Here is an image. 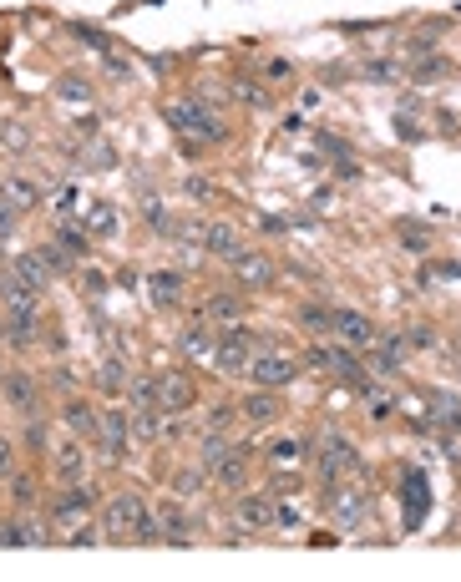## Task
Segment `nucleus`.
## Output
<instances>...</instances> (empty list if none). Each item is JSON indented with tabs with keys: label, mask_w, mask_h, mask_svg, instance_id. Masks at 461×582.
<instances>
[{
	"label": "nucleus",
	"mask_w": 461,
	"mask_h": 582,
	"mask_svg": "<svg viewBox=\"0 0 461 582\" xmlns=\"http://www.w3.org/2000/svg\"><path fill=\"white\" fill-rule=\"evenodd\" d=\"M208 476H213L218 486H228V491H244V486H249V451H244V446H228V456H223L218 466H208Z\"/></svg>",
	"instance_id": "obj_24"
},
{
	"label": "nucleus",
	"mask_w": 461,
	"mask_h": 582,
	"mask_svg": "<svg viewBox=\"0 0 461 582\" xmlns=\"http://www.w3.org/2000/svg\"><path fill=\"white\" fill-rule=\"evenodd\" d=\"M11 269L21 274V284L26 289H36V294H46L51 289V279H56V269H51V259L41 254V248H21V254L11 259Z\"/></svg>",
	"instance_id": "obj_19"
},
{
	"label": "nucleus",
	"mask_w": 461,
	"mask_h": 582,
	"mask_svg": "<svg viewBox=\"0 0 461 582\" xmlns=\"http://www.w3.org/2000/svg\"><path fill=\"white\" fill-rule=\"evenodd\" d=\"M127 395H132V410H158V375H132Z\"/></svg>",
	"instance_id": "obj_33"
},
{
	"label": "nucleus",
	"mask_w": 461,
	"mask_h": 582,
	"mask_svg": "<svg viewBox=\"0 0 461 582\" xmlns=\"http://www.w3.org/2000/svg\"><path fill=\"white\" fill-rule=\"evenodd\" d=\"M401 243L411 248V254H431V233H421L416 223H401Z\"/></svg>",
	"instance_id": "obj_43"
},
{
	"label": "nucleus",
	"mask_w": 461,
	"mask_h": 582,
	"mask_svg": "<svg viewBox=\"0 0 461 582\" xmlns=\"http://www.w3.org/2000/svg\"><path fill=\"white\" fill-rule=\"evenodd\" d=\"M203 254H213V259H239L244 254V238H239V228L234 223H228V218H213V223H203Z\"/></svg>",
	"instance_id": "obj_17"
},
{
	"label": "nucleus",
	"mask_w": 461,
	"mask_h": 582,
	"mask_svg": "<svg viewBox=\"0 0 461 582\" xmlns=\"http://www.w3.org/2000/svg\"><path fill=\"white\" fill-rule=\"evenodd\" d=\"M87 294H107V279L97 269H87Z\"/></svg>",
	"instance_id": "obj_48"
},
{
	"label": "nucleus",
	"mask_w": 461,
	"mask_h": 582,
	"mask_svg": "<svg viewBox=\"0 0 461 582\" xmlns=\"http://www.w3.org/2000/svg\"><path fill=\"white\" fill-rule=\"evenodd\" d=\"M16 223H21V208H16L11 198H0V238H11Z\"/></svg>",
	"instance_id": "obj_45"
},
{
	"label": "nucleus",
	"mask_w": 461,
	"mask_h": 582,
	"mask_svg": "<svg viewBox=\"0 0 461 582\" xmlns=\"http://www.w3.org/2000/svg\"><path fill=\"white\" fill-rule=\"evenodd\" d=\"M228 269H234V284H239L244 294H254V289H274V279H279L274 254H264V248H244L239 259H228Z\"/></svg>",
	"instance_id": "obj_8"
},
{
	"label": "nucleus",
	"mask_w": 461,
	"mask_h": 582,
	"mask_svg": "<svg viewBox=\"0 0 461 582\" xmlns=\"http://www.w3.org/2000/svg\"><path fill=\"white\" fill-rule=\"evenodd\" d=\"M26 451L31 456H51V426H46V415H26Z\"/></svg>",
	"instance_id": "obj_35"
},
{
	"label": "nucleus",
	"mask_w": 461,
	"mask_h": 582,
	"mask_svg": "<svg viewBox=\"0 0 461 582\" xmlns=\"http://www.w3.org/2000/svg\"><path fill=\"white\" fill-rule=\"evenodd\" d=\"M183 269H152L147 274V299H152V309H178L183 304Z\"/></svg>",
	"instance_id": "obj_20"
},
{
	"label": "nucleus",
	"mask_w": 461,
	"mask_h": 582,
	"mask_svg": "<svg viewBox=\"0 0 461 582\" xmlns=\"http://www.w3.org/2000/svg\"><path fill=\"white\" fill-rule=\"evenodd\" d=\"M0 380H6V365H0Z\"/></svg>",
	"instance_id": "obj_52"
},
{
	"label": "nucleus",
	"mask_w": 461,
	"mask_h": 582,
	"mask_svg": "<svg viewBox=\"0 0 461 582\" xmlns=\"http://www.w3.org/2000/svg\"><path fill=\"white\" fill-rule=\"evenodd\" d=\"M284 395L279 390H264V385H254L244 400H239V415H244V421L249 426H274V421H284Z\"/></svg>",
	"instance_id": "obj_14"
},
{
	"label": "nucleus",
	"mask_w": 461,
	"mask_h": 582,
	"mask_svg": "<svg viewBox=\"0 0 461 582\" xmlns=\"http://www.w3.org/2000/svg\"><path fill=\"white\" fill-rule=\"evenodd\" d=\"M56 421H61L71 436L92 441V436H97V421H102V410H92V400H87V395H66V400H61V410H56Z\"/></svg>",
	"instance_id": "obj_16"
},
{
	"label": "nucleus",
	"mask_w": 461,
	"mask_h": 582,
	"mask_svg": "<svg viewBox=\"0 0 461 582\" xmlns=\"http://www.w3.org/2000/svg\"><path fill=\"white\" fill-rule=\"evenodd\" d=\"M249 360H254V335L244 324H223L218 345H213V370L218 375H249Z\"/></svg>",
	"instance_id": "obj_5"
},
{
	"label": "nucleus",
	"mask_w": 461,
	"mask_h": 582,
	"mask_svg": "<svg viewBox=\"0 0 461 582\" xmlns=\"http://www.w3.org/2000/svg\"><path fill=\"white\" fill-rule=\"evenodd\" d=\"M365 365L380 380H396L401 365H406V335H375V345L365 350Z\"/></svg>",
	"instance_id": "obj_13"
},
{
	"label": "nucleus",
	"mask_w": 461,
	"mask_h": 582,
	"mask_svg": "<svg viewBox=\"0 0 461 582\" xmlns=\"http://www.w3.org/2000/svg\"><path fill=\"white\" fill-rule=\"evenodd\" d=\"M127 415H132V441H158L163 436V410H132L127 405Z\"/></svg>",
	"instance_id": "obj_32"
},
{
	"label": "nucleus",
	"mask_w": 461,
	"mask_h": 582,
	"mask_svg": "<svg viewBox=\"0 0 461 582\" xmlns=\"http://www.w3.org/2000/svg\"><path fill=\"white\" fill-rule=\"evenodd\" d=\"M228 97L244 102V107H269L274 102V92H264L254 76H234V81H228Z\"/></svg>",
	"instance_id": "obj_30"
},
{
	"label": "nucleus",
	"mask_w": 461,
	"mask_h": 582,
	"mask_svg": "<svg viewBox=\"0 0 461 582\" xmlns=\"http://www.w3.org/2000/svg\"><path fill=\"white\" fill-rule=\"evenodd\" d=\"M82 223H87L92 238H112V233H117V213H112V203H92Z\"/></svg>",
	"instance_id": "obj_34"
},
{
	"label": "nucleus",
	"mask_w": 461,
	"mask_h": 582,
	"mask_svg": "<svg viewBox=\"0 0 461 582\" xmlns=\"http://www.w3.org/2000/svg\"><path fill=\"white\" fill-rule=\"evenodd\" d=\"M66 542H71V547H97V542H107V532L92 527V522H76V532H71Z\"/></svg>",
	"instance_id": "obj_41"
},
{
	"label": "nucleus",
	"mask_w": 461,
	"mask_h": 582,
	"mask_svg": "<svg viewBox=\"0 0 461 582\" xmlns=\"http://www.w3.org/2000/svg\"><path fill=\"white\" fill-rule=\"evenodd\" d=\"M127 380H132V370H127V360H122V355H107V360L92 370V390H97L102 400L127 395Z\"/></svg>",
	"instance_id": "obj_21"
},
{
	"label": "nucleus",
	"mask_w": 461,
	"mask_h": 582,
	"mask_svg": "<svg viewBox=\"0 0 461 582\" xmlns=\"http://www.w3.org/2000/svg\"><path fill=\"white\" fill-rule=\"evenodd\" d=\"M365 76H370V81H396L401 66H396V61H365Z\"/></svg>",
	"instance_id": "obj_46"
},
{
	"label": "nucleus",
	"mask_w": 461,
	"mask_h": 582,
	"mask_svg": "<svg viewBox=\"0 0 461 582\" xmlns=\"http://www.w3.org/2000/svg\"><path fill=\"white\" fill-rule=\"evenodd\" d=\"M355 471H360V451H355L350 436H340V431L315 436V481H320V491L335 486V481H350Z\"/></svg>",
	"instance_id": "obj_2"
},
{
	"label": "nucleus",
	"mask_w": 461,
	"mask_h": 582,
	"mask_svg": "<svg viewBox=\"0 0 461 582\" xmlns=\"http://www.w3.org/2000/svg\"><path fill=\"white\" fill-rule=\"evenodd\" d=\"M71 208H76V188H66V193L56 198V213H71Z\"/></svg>",
	"instance_id": "obj_49"
},
{
	"label": "nucleus",
	"mask_w": 461,
	"mask_h": 582,
	"mask_svg": "<svg viewBox=\"0 0 461 582\" xmlns=\"http://www.w3.org/2000/svg\"><path fill=\"white\" fill-rule=\"evenodd\" d=\"M0 400H6L21 421H26V415H46L41 410V380L31 370H6V380H0Z\"/></svg>",
	"instance_id": "obj_9"
},
{
	"label": "nucleus",
	"mask_w": 461,
	"mask_h": 582,
	"mask_svg": "<svg viewBox=\"0 0 461 582\" xmlns=\"http://www.w3.org/2000/svg\"><path fill=\"white\" fill-rule=\"evenodd\" d=\"M244 309H249L244 289H218V294H208L203 319H208V324H239V319H244Z\"/></svg>",
	"instance_id": "obj_22"
},
{
	"label": "nucleus",
	"mask_w": 461,
	"mask_h": 582,
	"mask_svg": "<svg viewBox=\"0 0 461 582\" xmlns=\"http://www.w3.org/2000/svg\"><path fill=\"white\" fill-rule=\"evenodd\" d=\"M234 421H244V415H239V405L234 400H218V405H208V431H218V436H228V426H234Z\"/></svg>",
	"instance_id": "obj_37"
},
{
	"label": "nucleus",
	"mask_w": 461,
	"mask_h": 582,
	"mask_svg": "<svg viewBox=\"0 0 461 582\" xmlns=\"http://www.w3.org/2000/svg\"><path fill=\"white\" fill-rule=\"evenodd\" d=\"M299 329H310V335H335V309H325V304H299Z\"/></svg>",
	"instance_id": "obj_31"
},
{
	"label": "nucleus",
	"mask_w": 461,
	"mask_h": 582,
	"mask_svg": "<svg viewBox=\"0 0 461 582\" xmlns=\"http://www.w3.org/2000/svg\"><path fill=\"white\" fill-rule=\"evenodd\" d=\"M147 512H152V507H147L142 491H117L112 502H107V512H102L107 542H132V537H137V522H142Z\"/></svg>",
	"instance_id": "obj_4"
},
{
	"label": "nucleus",
	"mask_w": 461,
	"mask_h": 582,
	"mask_svg": "<svg viewBox=\"0 0 461 582\" xmlns=\"http://www.w3.org/2000/svg\"><path fill=\"white\" fill-rule=\"evenodd\" d=\"M92 507H97V486H87V481H61V491H51V502H46V517H51L56 532H66L71 522H82Z\"/></svg>",
	"instance_id": "obj_3"
},
{
	"label": "nucleus",
	"mask_w": 461,
	"mask_h": 582,
	"mask_svg": "<svg viewBox=\"0 0 461 582\" xmlns=\"http://www.w3.org/2000/svg\"><path fill=\"white\" fill-rule=\"evenodd\" d=\"M16 471V451H11V441L0 436V476H11Z\"/></svg>",
	"instance_id": "obj_47"
},
{
	"label": "nucleus",
	"mask_w": 461,
	"mask_h": 582,
	"mask_svg": "<svg viewBox=\"0 0 461 582\" xmlns=\"http://www.w3.org/2000/svg\"><path fill=\"white\" fill-rule=\"evenodd\" d=\"M6 496H11L16 512H26V507L41 502V481H36L31 471H11V476H6Z\"/></svg>",
	"instance_id": "obj_28"
},
{
	"label": "nucleus",
	"mask_w": 461,
	"mask_h": 582,
	"mask_svg": "<svg viewBox=\"0 0 461 582\" xmlns=\"http://www.w3.org/2000/svg\"><path fill=\"white\" fill-rule=\"evenodd\" d=\"M0 481H6V476H0Z\"/></svg>",
	"instance_id": "obj_53"
},
{
	"label": "nucleus",
	"mask_w": 461,
	"mask_h": 582,
	"mask_svg": "<svg viewBox=\"0 0 461 582\" xmlns=\"http://www.w3.org/2000/svg\"><path fill=\"white\" fill-rule=\"evenodd\" d=\"M158 410L163 415H193L198 410V380L188 370H163L158 375Z\"/></svg>",
	"instance_id": "obj_7"
},
{
	"label": "nucleus",
	"mask_w": 461,
	"mask_h": 582,
	"mask_svg": "<svg viewBox=\"0 0 461 582\" xmlns=\"http://www.w3.org/2000/svg\"><path fill=\"white\" fill-rule=\"evenodd\" d=\"M330 365H335L330 345H310V350H304V370H330Z\"/></svg>",
	"instance_id": "obj_44"
},
{
	"label": "nucleus",
	"mask_w": 461,
	"mask_h": 582,
	"mask_svg": "<svg viewBox=\"0 0 461 582\" xmlns=\"http://www.w3.org/2000/svg\"><path fill=\"white\" fill-rule=\"evenodd\" d=\"M299 456H304L299 441H274V446H269V461H274V466H294Z\"/></svg>",
	"instance_id": "obj_42"
},
{
	"label": "nucleus",
	"mask_w": 461,
	"mask_h": 582,
	"mask_svg": "<svg viewBox=\"0 0 461 582\" xmlns=\"http://www.w3.org/2000/svg\"><path fill=\"white\" fill-rule=\"evenodd\" d=\"M259 228H264V233H284V218H269V213H264V218H259Z\"/></svg>",
	"instance_id": "obj_50"
},
{
	"label": "nucleus",
	"mask_w": 461,
	"mask_h": 582,
	"mask_svg": "<svg viewBox=\"0 0 461 582\" xmlns=\"http://www.w3.org/2000/svg\"><path fill=\"white\" fill-rule=\"evenodd\" d=\"M51 476L56 481H87V446H82V436H71L66 431V441H51Z\"/></svg>",
	"instance_id": "obj_12"
},
{
	"label": "nucleus",
	"mask_w": 461,
	"mask_h": 582,
	"mask_svg": "<svg viewBox=\"0 0 461 582\" xmlns=\"http://www.w3.org/2000/svg\"><path fill=\"white\" fill-rule=\"evenodd\" d=\"M0 198H11L21 213H31V208L41 203V183H36V178H26V173H11L6 183H0Z\"/></svg>",
	"instance_id": "obj_27"
},
{
	"label": "nucleus",
	"mask_w": 461,
	"mask_h": 582,
	"mask_svg": "<svg viewBox=\"0 0 461 582\" xmlns=\"http://www.w3.org/2000/svg\"><path fill=\"white\" fill-rule=\"evenodd\" d=\"M325 512H330L340 527H355V522L370 512V491H360V486H350V481H335V486H325Z\"/></svg>",
	"instance_id": "obj_11"
},
{
	"label": "nucleus",
	"mask_w": 461,
	"mask_h": 582,
	"mask_svg": "<svg viewBox=\"0 0 461 582\" xmlns=\"http://www.w3.org/2000/svg\"><path fill=\"white\" fill-rule=\"evenodd\" d=\"M163 117H168V127H173L178 137H193V147H198V142H228L223 117H218L203 97H178V102L163 107Z\"/></svg>",
	"instance_id": "obj_1"
},
{
	"label": "nucleus",
	"mask_w": 461,
	"mask_h": 582,
	"mask_svg": "<svg viewBox=\"0 0 461 582\" xmlns=\"http://www.w3.org/2000/svg\"><path fill=\"white\" fill-rule=\"evenodd\" d=\"M51 238H56V243L66 248V254H71L76 264H87V254H92V248H87V228H66V223H61V228H56Z\"/></svg>",
	"instance_id": "obj_36"
},
{
	"label": "nucleus",
	"mask_w": 461,
	"mask_h": 582,
	"mask_svg": "<svg viewBox=\"0 0 461 582\" xmlns=\"http://www.w3.org/2000/svg\"><path fill=\"white\" fill-rule=\"evenodd\" d=\"M365 405H370V421H391L396 415V400L386 390H365Z\"/></svg>",
	"instance_id": "obj_40"
},
{
	"label": "nucleus",
	"mask_w": 461,
	"mask_h": 582,
	"mask_svg": "<svg viewBox=\"0 0 461 582\" xmlns=\"http://www.w3.org/2000/svg\"><path fill=\"white\" fill-rule=\"evenodd\" d=\"M299 370H304V360H289V355H279V350H264V355L249 360V380L264 385V390H284V385H294Z\"/></svg>",
	"instance_id": "obj_10"
},
{
	"label": "nucleus",
	"mask_w": 461,
	"mask_h": 582,
	"mask_svg": "<svg viewBox=\"0 0 461 582\" xmlns=\"http://www.w3.org/2000/svg\"><path fill=\"white\" fill-rule=\"evenodd\" d=\"M330 375H340V385H350L355 395H365V390H370V365H365L360 355H350V345H345V350H335Z\"/></svg>",
	"instance_id": "obj_25"
},
{
	"label": "nucleus",
	"mask_w": 461,
	"mask_h": 582,
	"mask_svg": "<svg viewBox=\"0 0 461 582\" xmlns=\"http://www.w3.org/2000/svg\"><path fill=\"white\" fill-rule=\"evenodd\" d=\"M213 345H218V335H213V324L198 314L193 324H183V335H178V350L188 355V360H208L213 365Z\"/></svg>",
	"instance_id": "obj_23"
},
{
	"label": "nucleus",
	"mask_w": 461,
	"mask_h": 582,
	"mask_svg": "<svg viewBox=\"0 0 461 582\" xmlns=\"http://www.w3.org/2000/svg\"><path fill=\"white\" fill-rule=\"evenodd\" d=\"M375 319L370 314H360V309H335V340L340 345H350V350H370L375 345Z\"/></svg>",
	"instance_id": "obj_15"
},
{
	"label": "nucleus",
	"mask_w": 461,
	"mask_h": 582,
	"mask_svg": "<svg viewBox=\"0 0 461 582\" xmlns=\"http://www.w3.org/2000/svg\"><path fill=\"white\" fill-rule=\"evenodd\" d=\"M41 542H46V532L31 517H11L6 527H0V547H41Z\"/></svg>",
	"instance_id": "obj_26"
},
{
	"label": "nucleus",
	"mask_w": 461,
	"mask_h": 582,
	"mask_svg": "<svg viewBox=\"0 0 461 582\" xmlns=\"http://www.w3.org/2000/svg\"><path fill=\"white\" fill-rule=\"evenodd\" d=\"M234 522L239 527H274V491H239L234 502Z\"/></svg>",
	"instance_id": "obj_18"
},
{
	"label": "nucleus",
	"mask_w": 461,
	"mask_h": 582,
	"mask_svg": "<svg viewBox=\"0 0 461 582\" xmlns=\"http://www.w3.org/2000/svg\"><path fill=\"white\" fill-rule=\"evenodd\" d=\"M436 345H441V335L431 324H411L406 329V350H436Z\"/></svg>",
	"instance_id": "obj_39"
},
{
	"label": "nucleus",
	"mask_w": 461,
	"mask_h": 582,
	"mask_svg": "<svg viewBox=\"0 0 461 582\" xmlns=\"http://www.w3.org/2000/svg\"><path fill=\"white\" fill-rule=\"evenodd\" d=\"M97 441H102V456L112 466H122L132 456V415L122 405H107L102 410V421H97Z\"/></svg>",
	"instance_id": "obj_6"
},
{
	"label": "nucleus",
	"mask_w": 461,
	"mask_h": 582,
	"mask_svg": "<svg viewBox=\"0 0 461 582\" xmlns=\"http://www.w3.org/2000/svg\"><path fill=\"white\" fill-rule=\"evenodd\" d=\"M0 345H6V314H0Z\"/></svg>",
	"instance_id": "obj_51"
},
{
	"label": "nucleus",
	"mask_w": 461,
	"mask_h": 582,
	"mask_svg": "<svg viewBox=\"0 0 461 582\" xmlns=\"http://www.w3.org/2000/svg\"><path fill=\"white\" fill-rule=\"evenodd\" d=\"M158 517H163V537H168V542H178V547H188V527H193V522H188V512H183L178 502H163V507H158Z\"/></svg>",
	"instance_id": "obj_29"
},
{
	"label": "nucleus",
	"mask_w": 461,
	"mask_h": 582,
	"mask_svg": "<svg viewBox=\"0 0 461 582\" xmlns=\"http://www.w3.org/2000/svg\"><path fill=\"white\" fill-rule=\"evenodd\" d=\"M56 97H61V102H76V107H87V102H92V87H87L82 76H61V81H56Z\"/></svg>",
	"instance_id": "obj_38"
}]
</instances>
